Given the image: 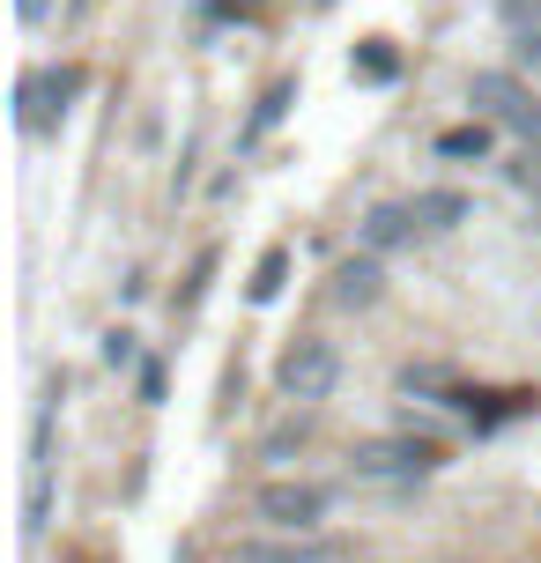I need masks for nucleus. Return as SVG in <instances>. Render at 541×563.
Returning <instances> with one entry per match:
<instances>
[{"instance_id": "obj_6", "label": "nucleus", "mask_w": 541, "mask_h": 563, "mask_svg": "<svg viewBox=\"0 0 541 563\" xmlns=\"http://www.w3.org/2000/svg\"><path fill=\"white\" fill-rule=\"evenodd\" d=\"M416 230H423V223H416L408 200H378V208H364V223H356V245H364L371 260H386V253H400Z\"/></svg>"}, {"instance_id": "obj_22", "label": "nucleus", "mask_w": 541, "mask_h": 563, "mask_svg": "<svg viewBox=\"0 0 541 563\" xmlns=\"http://www.w3.org/2000/svg\"><path fill=\"white\" fill-rule=\"evenodd\" d=\"M527 230H541V194H534V223H527Z\"/></svg>"}, {"instance_id": "obj_4", "label": "nucleus", "mask_w": 541, "mask_h": 563, "mask_svg": "<svg viewBox=\"0 0 541 563\" xmlns=\"http://www.w3.org/2000/svg\"><path fill=\"white\" fill-rule=\"evenodd\" d=\"M467 104H475L483 119H497V126L527 134V148H541V104L519 89V75H505V67H483V75L467 82Z\"/></svg>"}, {"instance_id": "obj_8", "label": "nucleus", "mask_w": 541, "mask_h": 563, "mask_svg": "<svg viewBox=\"0 0 541 563\" xmlns=\"http://www.w3.org/2000/svg\"><path fill=\"white\" fill-rule=\"evenodd\" d=\"M378 297H386V267H378L371 253H349L342 267H334V305L342 311H371Z\"/></svg>"}, {"instance_id": "obj_14", "label": "nucleus", "mask_w": 541, "mask_h": 563, "mask_svg": "<svg viewBox=\"0 0 541 563\" xmlns=\"http://www.w3.org/2000/svg\"><path fill=\"white\" fill-rule=\"evenodd\" d=\"M305 438H312V416H297V422H283V430H275V438H267V460H289V452L305 445Z\"/></svg>"}, {"instance_id": "obj_21", "label": "nucleus", "mask_w": 541, "mask_h": 563, "mask_svg": "<svg viewBox=\"0 0 541 563\" xmlns=\"http://www.w3.org/2000/svg\"><path fill=\"white\" fill-rule=\"evenodd\" d=\"M23 23H45V0H23Z\"/></svg>"}, {"instance_id": "obj_18", "label": "nucleus", "mask_w": 541, "mask_h": 563, "mask_svg": "<svg viewBox=\"0 0 541 563\" xmlns=\"http://www.w3.org/2000/svg\"><path fill=\"white\" fill-rule=\"evenodd\" d=\"M142 400H148V408L164 400V371H156V364H142Z\"/></svg>"}, {"instance_id": "obj_10", "label": "nucleus", "mask_w": 541, "mask_h": 563, "mask_svg": "<svg viewBox=\"0 0 541 563\" xmlns=\"http://www.w3.org/2000/svg\"><path fill=\"white\" fill-rule=\"evenodd\" d=\"M438 156H445V164H483V156H489V119L445 126V134H438Z\"/></svg>"}, {"instance_id": "obj_20", "label": "nucleus", "mask_w": 541, "mask_h": 563, "mask_svg": "<svg viewBox=\"0 0 541 563\" xmlns=\"http://www.w3.org/2000/svg\"><path fill=\"white\" fill-rule=\"evenodd\" d=\"M519 67H541V30H527V37H519Z\"/></svg>"}, {"instance_id": "obj_2", "label": "nucleus", "mask_w": 541, "mask_h": 563, "mask_svg": "<svg viewBox=\"0 0 541 563\" xmlns=\"http://www.w3.org/2000/svg\"><path fill=\"white\" fill-rule=\"evenodd\" d=\"M349 467H356V482H423V475L445 467V445L438 438H416V430H394V438L349 445Z\"/></svg>"}, {"instance_id": "obj_12", "label": "nucleus", "mask_w": 541, "mask_h": 563, "mask_svg": "<svg viewBox=\"0 0 541 563\" xmlns=\"http://www.w3.org/2000/svg\"><path fill=\"white\" fill-rule=\"evenodd\" d=\"M356 67H364L371 82H394V75H400V53H394V45H386V37H371L364 53H356Z\"/></svg>"}, {"instance_id": "obj_7", "label": "nucleus", "mask_w": 541, "mask_h": 563, "mask_svg": "<svg viewBox=\"0 0 541 563\" xmlns=\"http://www.w3.org/2000/svg\"><path fill=\"white\" fill-rule=\"evenodd\" d=\"M75 67H59V75H30L23 82V126L30 134H53L59 126V112H67V97H75Z\"/></svg>"}, {"instance_id": "obj_1", "label": "nucleus", "mask_w": 541, "mask_h": 563, "mask_svg": "<svg viewBox=\"0 0 541 563\" xmlns=\"http://www.w3.org/2000/svg\"><path fill=\"white\" fill-rule=\"evenodd\" d=\"M334 386H342V349L327 334H297L283 356H275V394L297 400L305 416H312L319 400H334Z\"/></svg>"}, {"instance_id": "obj_5", "label": "nucleus", "mask_w": 541, "mask_h": 563, "mask_svg": "<svg viewBox=\"0 0 541 563\" xmlns=\"http://www.w3.org/2000/svg\"><path fill=\"white\" fill-rule=\"evenodd\" d=\"M342 541H319V534H245L230 541V563H342Z\"/></svg>"}, {"instance_id": "obj_15", "label": "nucleus", "mask_w": 541, "mask_h": 563, "mask_svg": "<svg viewBox=\"0 0 541 563\" xmlns=\"http://www.w3.org/2000/svg\"><path fill=\"white\" fill-rule=\"evenodd\" d=\"M497 15H505V23L527 37V30H541V0H497Z\"/></svg>"}, {"instance_id": "obj_17", "label": "nucleus", "mask_w": 541, "mask_h": 563, "mask_svg": "<svg viewBox=\"0 0 541 563\" xmlns=\"http://www.w3.org/2000/svg\"><path fill=\"white\" fill-rule=\"evenodd\" d=\"M208 275H216V253H200V260H194V282H186V305H200V297H208Z\"/></svg>"}, {"instance_id": "obj_16", "label": "nucleus", "mask_w": 541, "mask_h": 563, "mask_svg": "<svg viewBox=\"0 0 541 563\" xmlns=\"http://www.w3.org/2000/svg\"><path fill=\"white\" fill-rule=\"evenodd\" d=\"M104 364H112V371L134 364V334H126V327H112V334H104Z\"/></svg>"}, {"instance_id": "obj_9", "label": "nucleus", "mask_w": 541, "mask_h": 563, "mask_svg": "<svg viewBox=\"0 0 541 563\" xmlns=\"http://www.w3.org/2000/svg\"><path fill=\"white\" fill-rule=\"evenodd\" d=\"M408 208H416V223H423V230H460V223H467V194H453V186H423Z\"/></svg>"}, {"instance_id": "obj_11", "label": "nucleus", "mask_w": 541, "mask_h": 563, "mask_svg": "<svg viewBox=\"0 0 541 563\" xmlns=\"http://www.w3.org/2000/svg\"><path fill=\"white\" fill-rule=\"evenodd\" d=\"M283 275H289V245H267L260 267H253V282H245V289H253V305H275V297H283Z\"/></svg>"}, {"instance_id": "obj_3", "label": "nucleus", "mask_w": 541, "mask_h": 563, "mask_svg": "<svg viewBox=\"0 0 541 563\" xmlns=\"http://www.w3.org/2000/svg\"><path fill=\"white\" fill-rule=\"evenodd\" d=\"M327 511H334L327 482H260V497H253V519L275 527V534H312Z\"/></svg>"}, {"instance_id": "obj_13", "label": "nucleus", "mask_w": 541, "mask_h": 563, "mask_svg": "<svg viewBox=\"0 0 541 563\" xmlns=\"http://www.w3.org/2000/svg\"><path fill=\"white\" fill-rule=\"evenodd\" d=\"M289 97H297L289 82H275V89H267V97H260V112H253V126H245V141H260V134H267V126H275V119L289 112Z\"/></svg>"}, {"instance_id": "obj_19", "label": "nucleus", "mask_w": 541, "mask_h": 563, "mask_svg": "<svg viewBox=\"0 0 541 563\" xmlns=\"http://www.w3.org/2000/svg\"><path fill=\"white\" fill-rule=\"evenodd\" d=\"M200 8H208V15H253L260 0H200Z\"/></svg>"}]
</instances>
